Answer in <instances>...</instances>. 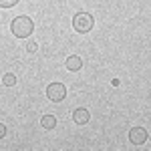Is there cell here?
I'll return each mask as SVG.
<instances>
[{
	"label": "cell",
	"mask_w": 151,
	"mask_h": 151,
	"mask_svg": "<svg viewBox=\"0 0 151 151\" xmlns=\"http://www.w3.org/2000/svg\"><path fill=\"white\" fill-rule=\"evenodd\" d=\"M10 30L16 38H28L35 30V22L30 16H16L10 24Z\"/></svg>",
	"instance_id": "obj_1"
},
{
	"label": "cell",
	"mask_w": 151,
	"mask_h": 151,
	"mask_svg": "<svg viewBox=\"0 0 151 151\" xmlns=\"http://www.w3.org/2000/svg\"><path fill=\"white\" fill-rule=\"evenodd\" d=\"M93 16L89 14V12H79L75 18H73V28L77 30V32H89L91 28H93Z\"/></svg>",
	"instance_id": "obj_2"
},
{
	"label": "cell",
	"mask_w": 151,
	"mask_h": 151,
	"mask_svg": "<svg viewBox=\"0 0 151 151\" xmlns=\"http://www.w3.org/2000/svg\"><path fill=\"white\" fill-rule=\"evenodd\" d=\"M47 97L50 99V101H55V103L63 101V99L67 97V89H65V85H63V83H50V85L47 87Z\"/></svg>",
	"instance_id": "obj_3"
},
{
	"label": "cell",
	"mask_w": 151,
	"mask_h": 151,
	"mask_svg": "<svg viewBox=\"0 0 151 151\" xmlns=\"http://www.w3.org/2000/svg\"><path fill=\"white\" fill-rule=\"evenodd\" d=\"M129 141H131L133 145H143V143L147 141V131L143 127H133L129 131Z\"/></svg>",
	"instance_id": "obj_4"
},
{
	"label": "cell",
	"mask_w": 151,
	"mask_h": 151,
	"mask_svg": "<svg viewBox=\"0 0 151 151\" xmlns=\"http://www.w3.org/2000/svg\"><path fill=\"white\" fill-rule=\"evenodd\" d=\"M89 119H91V113H89L87 109H75V113H73V121H75L77 125H85V123H89Z\"/></svg>",
	"instance_id": "obj_5"
},
{
	"label": "cell",
	"mask_w": 151,
	"mask_h": 151,
	"mask_svg": "<svg viewBox=\"0 0 151 151\" xmlns=\"http://www.w3.org/2000/svg\"><path fill=\"white\" fill-rule=\"evenodd\" d=\"M81 67H83L81 57H69V58H67V69H69V70H79Z\"/></svg>",
	"instance_id": "obj_6"
},
{
	"label": "cell",
	"mask_w": 151,
	"mask_h": 151,
	"mask_svg": "<svg viewBox=\"0 0 151 151\" xmlns=\"http://www.w3.org/2000/svg\"><path fill=\"white\" fill-rule=\"evenodd\" d=\"M40 125L45 129H55L57 127V117L55 115H45L42 119H40Z\"/></svg>",
	"instance_id": "obj_7"
},
{
	"label": "cell",
	"mask_w": 151,
	"mask_h": 151,
	"mask_svg": "<svg viewBox=\"0 0 151 151\" xmlns=\"http://www.w3.org/2000/svg\"><path fill=\"white\" fill-rule=\"evenodd\" d=\"M2 83H4V85H6V87H12V85H14V83H16V77H14V75H12V73H6V75H4V77H2Z\"/></svg>",
	"instance_id": "obj_8"
},
{
	"label": "cell",
	"mask_w": 151,
	"mask_h": 151,
	"mask_svg": "<svg viewBox=\"0 0 151 151\" xmlns=\"http://www.w3.org/2000/svg\"><path fill=\"white\" fill-rule=\"evenodd\" d=\"M16 4H18V0H0V8H12Z\"/></svg>",
	"instance_id": "obj_9"
},
{
	"label": "cell",
	"mask_w": 151,
	"mask_h": 151,
	"mask_svg": "<svg viewBox=\"0 0 151 151\" xmlns=\"http://www.w3.org/2000/svg\"><path fill=\"white\" fill-rule=\"evenodd\" d=\"M4 135H6V127H4V125H2V123H0V139H2V137H4Z\"/></svg>",
	"instance_id": "obj_10"
},
{
	"label": "cell",
	"mask_w": 151,
	"mask_h": 151,
	"mask_svg": "<svg viewBox=\"0 0 151 151\" xmlns=\"http://www.w3.org/2000/svg\"><path fill=\"white\" fill-rule=\"evenodd\" d=\"M26 48H28L30 52H35V50H36V45H35V42H30V45H28V47H26Z\"/></svg>",
	"instance_id": "obj_11"
}]
</instances>
